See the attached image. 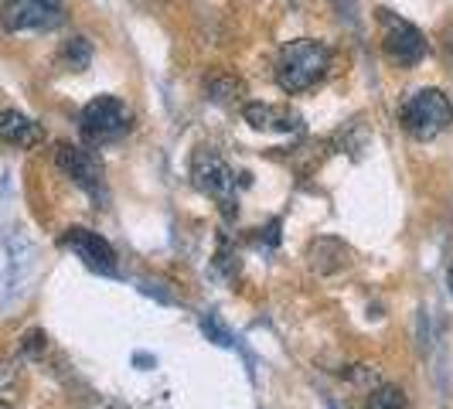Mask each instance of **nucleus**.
Instances as JSON below:
<instances>
[{
  "mask_svg": "<svg viewBox=\"0 0 453 409\" xmlns=\"http://www.w3.org/2000/svg\"><path fill=\"white\" fill-rule=\"evenodd\" d=\"M327 68H331V48L314 38H296L290 45H283L276 58V86L287 96L307 92L327 75Z\"/></svg>",
  "mask_w": 453,
  "mask_h": 409,
  "instance_id": "obj_1",
  "label": "nucleus"
},
{
  "mask_svg": "<svg viewBox=\"0 0 453 409\" xmlns=\"http://www.w3.org/2000/svg\"><path fill=\"white\" fill-rule=\"evenodd\" d=\"M399 123L406 127L409 136H416V140H433V136H440L453 123L450 99L440 89H416L406 103H403Z\"/></svg>",
  "mask_w": 453,
  "mask_h": 409,
  "instance_id": "obj_2",
  "label": "nucleus"
},
{
  "mask_svg": "<svg viewBox=\"0 0 453 409\" xmlns=\"http://www.w3.org/2000/svg\"><path fill=\"white\" fill-rule=\"evenodd\" d=\"M79 130L92 147L113 143L130 130V110L116 96H96L92 103H86V110L79 116Z\"/></svg>",
  "mask_w": 453,
  "mask_h": 409,
  "instance_id": "obj_3",
  "label": "nucleus"
},
{
  "mask_svg": "<svg viewBox=\"0 0 453 409\" xmlns=\"http://www.w3.org/2000/svg\"><path fill=\"white\" fill-rule=\"evenodd\" d=\"M379 21H382V51L392 66L412 68L423 62L426 55V38L416 24H409L406 18L392 14V11H379Z\"/></svg>",
  "mask_w": 453,
  "mask_h": 409,
  "instance_id": "obj_4",
  "label": "nucleus"
},
{
  "mask_svg": "<svg viewBox=\"0 0 453 409\" xmlns=\"http://www.w3.org/2000/svg\"><path fill=\"white\" fill-rule=\"evenodd\" d=\"M65 21V4L62 0H7L0 11V24L11 35L24 31H51Z\"/></svg>",
  "mask_w": 453,
  "mask_h": 409,
  "instance_id": "obj_5",
  "label": "nucleus"
},
{
  "mask_svg": "<svg viewBox=\"0 0 453 409\" xmlns=\"http://www.w3.org/2000/svg\"><path fill=\"white\" fill-rule=\"evenodd\" d=\"M191 178L198 184V191L215 198L222 208H232V195H235V174L226 160L215 150H198L191 160Z\"/></svg>",
  "mask_w": 453,
  "mask_h": 409,
  "instance_id": "obj_6",
  "label": "nucleus"
},
{
  "mask_svg": "<svg viewBox=\"0 0 453 409\" xmlns=\"http://www.w3.org/2000/svg\"><path fill=\"white\" fill-rule=\"evenodd\" d=\"M62 246L72 250L89 270L96 273H116V252L113 246L99 235V232H92V228H68L65 235H62Z\"/></svg>",
  "mask_w": 453,
  "mask_h": 409,
  "instance_id": "obj_7",
  "label": "nucleus"
},
{
  "mask_svg": "<svg viewBox=\"0 0 453 409\" xmlns=\"http://www.w3.org/2000/svg\"><path fill=\"white\" fill-rule=\"evenodd\" d=\"M55 164L62 167V174H68L72 181L86 191H96L99 181H103V167L99 160L92 158L86 147H75V143H58L55 150Z\"/></svg>",
  "mask_w": 453,
  "mask_h": 409,
  "instance_id": "obj_8",
  "label": "nucleus"
},
{
  "mask_svg": "<svg viewBox=\"0 0 453 409\" xmlns=\"http://www.w3.org/2000/svg\"><path fill=\"white\" fill-rule=\"evenodd\" d=\"M242 116L259 134H290V130L300 127V116L290 113L287 106H273V103H250L242 110Z\"/></svg>",
  "mask_w": 453,
  "mask_h": 409,
  "instance_id": "obj_9",
  "label": "nucleus"
},
{
  "mask_svg": "<svg viewBox=\"0 0 453 409\" xmlns=\"http://www.w3.org/2000/svg\"><path fill=\"white\" fill-rule=\"evenodd\" d=\"M42 136H45L42 127H38L31 116L18 113V110H4V113H0V140H4V143L27 150V147H38Z\"/></svg>",
  "mask_w": 453,
  "mask_h": 409,
  "instance_id": "obj_10",
  "label": "nucleus"
},
{
  "mask_svg": "<svg viewBox=\"0 0 453 409\" xmlns=\"http://www.w3.org/2000/svg\"><path fill=\"white\" fill-rule=\"evenodd\" d=\"M58 66L65 68V72H86V68L92 66V45H89V38L75 35V38L62 42V48H58Z\"/></svg>",
  "mask_w": 453,
  "mask_h": 409,
  "instance_id": "obj_11",
  "label": "nucleus"
},
{
  "mask_svg": "<svg viewBox=\"0 0 453 409\" xmlns=\"http://www.w3.org/2000/svg\"><path fill=\"white\" fill-rule=\"evenodd\" d=\"M365 409H409V399L403 389L395 386H375L368 396V406Z\"/></svg>",
  "mask_w": 453,
  "mask_h": 409,
  "instance_id": "obj_12",
  "label": "nucleus"
},
{
  "mask_svg": "<svg viewBox=\"0 0 453 409\" xmlns=\"http://www.w3.org/2000/svg\"><path fill=\"white\" fill-rule=\"evenodd\" d=\"M208 92H211L215 103H228L232 96L242 92V82H235V79H211V82H208Z\"/></svg>",
  "mask_w": 453,
  "mask_h": 409,
  "instance_id": "obj_13",
  "label": "nucleus"
},
{
  "mask_svg": "<svg viewBox=\"0 0 453 409\" xmlns=\"http://www.w3.org/2000/svg\"><path fill=\"white\" fill-rule=\"evenodd\" d=\"M45 348V335L42 331H31V335H24V351L27 355H38Z\"/></svg>",
  "mask_w": 453,
  "mask_h": 409,
  "instance_id": "obj_14",
  "label": "nucleus"
},
{
  "mask_svg": "<svg viewBox=\"0 0 453 409\" xmlns=\"http://www.w3.org/2000/svg\"><path fill=\"white\" fill-rule=\"evenodd\" d=\"M447 287H450V294H453V266L447 270Z\"/></svg>",
  "mask_w": 453,
  "mask_h": 409,
  "instance_id": "obj_15",
  "label": "nucleus"
},
{
  "mask_svg": "<svg viewBox=\"0 0 453 409\" xmlns=\"http://www.w3.org/2000/svg\"><path fill=\"white\" fill-rule=\"evenodd\" d=\"M0 409H7V403H0Z\"/></svg>",
  "mask_w": 453,
  "mask_h": 409,
  "instance_id": "obj_16",
  "label": "nucleus"
}]
</instances>
